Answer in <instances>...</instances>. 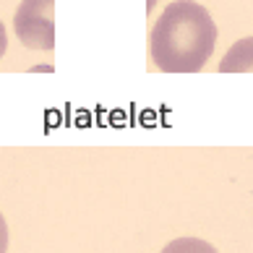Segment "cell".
<instances>
[{"label":"cell","instance_id":"obj_6","mask_svg":"<svg viewBox=\"0 0 253 253\" xmlns=\"http://www.w3.org/2000/svg\"><path fill=\"white\" fill-rule=\"evenodd\" d=\"M5 50H8V34H5V26H3V21H0V58L5 55Z\"/></svg>","mask_w":253,"mask_h":253},{"label":"cell","instance_id":"obj_3","mask_svg":"<svg viewBox=\"0 0 253 253\" xmlns=\"http://www.w3.org/2000/svg\"><path fill=\"white\" fill-rule=\"evenodd\" d=\"M222 73H253V37H243L219 60Z\"/></svg>","mask_w":253,"mask_h":253},{"label":"cell","instance_id":"obj_4","mask_svg":"<svg viewBox=\"0 0 253 253\" xmlns=\"http://www.w3.org/2000/svg\"><path fill=\"white\" fill-rule=\"evenodd\" d=\"M159 253H219V251L201 238H177L172 243H167Z\"/></svg>","mask_w":253,"mask_h":253},{"label":"cell","instance_id":"obj_7","mask_svg":"<svg viewBox=\"0 0 253 253\" xmlns=\"http://www.w3.org/2000/svg\"><path fill=\"white\" fill-rule=\"evenodd\" d=\"M159 3V0H146V13H152V8Z\"/></svg>","mask_w":253,"mask_h":253},{"label":"cell","instance_id":"obj_1","mask_svg":"<svg viewBox=\"0 0 253 253\" xmlns=\"http://www.w3.org/2000/svg\"><path fill=\"white\" fill-rule=\"evenodd\" d=\"M217 47V24L196 0H175L152 29V60L165 73H199Z\"/></svg>","mask_w":253,"mask_h":253},{"label":"cell","instance_id":"obj_5","mask_svg":"<svg viewBox=\"0 0 253 253\" xmlns=\"http://www.w3.org/2000/svg\"><path fill=\"white\" fill-rule=\"evenodd\" d=\"M0 253H8V224L3 214H0Z\"/></svg>","mask_w":253,"mask_h":253},{"label":"cell","instance_id":"obj_2","mask_svg":"<svg viewBox=\"0 0 253 253\" xmlns=\"http://www.w3.org/2000/svg\"><path fill=\"white\" fill-rule=\"evenodd\" d=\"M55 0H21L13 16V32L29 50L55 47Z\"/></svg>","mask_w":253,"mask_h":253}]
</instances>
